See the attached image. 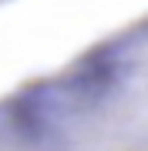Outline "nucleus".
Returning a JSON list of instances; mask_svg holds the SVG:
<instances>
[{
  "mask_svg": "<svg viewBox=\"0 0 148 151\" xmlns=\"http://www.w3.org/2000/svg\"><path fill=\"white\" fill-rule=\"evenodd\" d=\"M0 4H4V0H0Z\"/></svg>",
  "mask_w": 148,
  "mask_h": 151,
  "instance_id": "3",
  "label": "nucleus"
},
{
  "mask_svg": "<svg viewBox=\"0 0 148 151\" xmlns=\"http://www.w3.org/2000/svg\"><path fill=\"white\" fill-rule=\"evenodd\" d=\"M54 151H148V24L27 94Z\"/></svg>",
  "mask_w": 148,
  "mask_h": 151,
  "instance_id": "1",
  "label": "nucleus"
},
{
  "mask_svg": "<svg viewBox=\"0 0 148 151\" xmlns=\"http://www.w3.org/2000/svg\"><path fill=\"white\" fill-rule=\"evenodd\" d=\"M0 151H54L27 97L0 101Z\"/></svg>",
  "mask_w": 148,
  "mask_h": 151,
  "instance_id": "2",
  "label": "nucleus"
}]
</instances>
